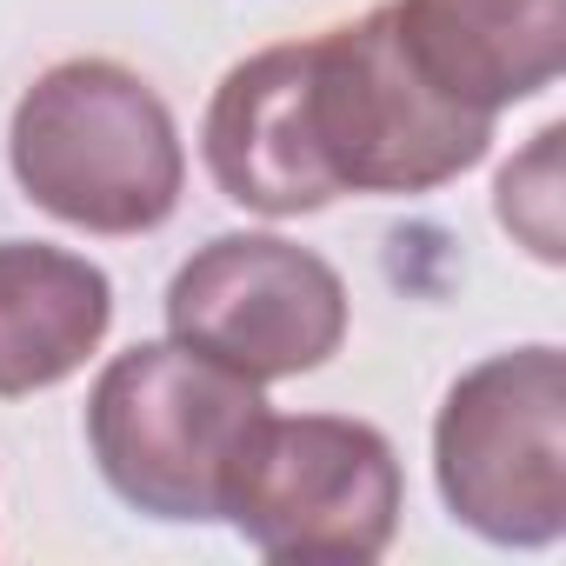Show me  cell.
Instances as JSON below:
<instances>
[{"label": "cell", "instance_id": "1", "mask_svg": "<svg viewBox=\"0 0 566 566\" xmlns=\"http://www.w3.org/2000/svg\"><path fill=\"white\" fill-rule=\"evenodd\" d=\"M301 107L321 180L340 193H433L486 160L493 114L453 101L407 48L394 0L301 41Z\"/></svg>", "mask_w": 566, "mask_h": 566}, {"label": "cell", "instance_id": "2", "mask_svg": "<svg viewBox=\"0 0 566 566\" xmlns=\"http://www.w3.org/2000/svg\"><path fill=\"white\" fill-rule=\"evenodd\" d=\"M260 420V380L187 340H140L114 354L87 394V447L101 480L134 513L174 526L227 520V493Z\"/></svg>", "mask_w": 566, "mask_h": 566}, {"label": "cell", "instance_id": "3", "mask_svg": "<svg viewBox=\"0 0 566 566\" xmlns=\"http://www.w3.org/2000/svg\"><path fill=\"white\" fill-rule=\"evenodd\" d=\"M8 160L21 193L81 233H154L174 220L187 187V154L167 101L120 61L48 67L8 127Z\"/></svg>", "mask_w": 566, "mask_h": 566}, {"label": "cell", "instance_id": "4", "mask_svg": "<svg viewBox=\"0 0 566 566\" xmlns=\"http://www.w3.org/2000/svg\"><path fill=\"white\" fill-rule=\"evenodd\" d=\"M433 480L467 533L553 546L566 533V354L539 340L467 367L433 420Z\"/></svg>", "mask_w": 566, "mask_h": 566}, {"label": "cell", "instance_id": "5", "mask_svg": "<svg viewBox=\"0 0 566 566\" xmlns=\"http://www.w3.org/2000/svg\"><path fill=\"white\" fill-rule=\"evenodd\" d=\"M227 520L266 559L367 566L400 526L394 440L340 413H266L227 493Z\"/></svg>", "mask_w": 566, "mask_h": 566}, {"label": "cell", "instance_id": "6", "mask_svg": "<svg viewBox=\"0 0 566 566\" xmlns=\"http://www.w3.org/2000/svg\"><path fill=\"white\" fill-rule=\"evenodd\" d=\"M167 334L247 380H294L340 354L347 280L280 233H220L180 260L167 287Z\"/></svg>", "mask_w": 566, "mask_h": 566}, {"label": "cell", "instance_id": "7", "mask_svg": "<svg viewBox=\"0 0 566 566\" xmlns=\"http://www.w3.org/2000/svg\"><path fill=\"white\" fill-rule=\"evenodd\" d=\"M200 154L213 187L266 220H301L334 207V187L314 167L307 147V107H301V41L247 54L227 67V81L207 101Z\"/></svg>", "mask_w": 566, "mask_h": 566}, {"label": "cell", "instance_id": "8", "mask_svg": "<svg viewBox=\"0 0 566 566\" xmlns=\"http://www.w3.org/2000/svg\"><path fill=\"white\" fill-rule=\"evenodd\" d=\"M394 21L427 74L493 120L566 67V0H394Z\"/></svg>", "mask_w": 566, "mask_h": 566}, {"label": "cell", "instance_id": "9", "mask_svg": "<svg viewBox=\"0 0 566 566\" xmlns=\"http://www.w3.org/2000/svg\"><path fill=\"white\" fill-rule=\"evenodd\" d=\"M114 327V280L67 247L0 240V400H28L87 367Z\"/></svg>", "mask_w": 566, "mask_h": 566}, {"label": "cell", "instance_id": "10", "mask_svg": "<svg viewBox=\"0 0 566 566\" xmlns=\"http://www.w3.org/2000/svg\"><path fill=\"white\" fill-rule=\"evenodd\" d=\"M553 160H559V127H546L533 140V154L500 174V220L539 260H559V180H553Z\"/></svg>", "mask_w": 566, "mask_h": 566}]
</instances>
